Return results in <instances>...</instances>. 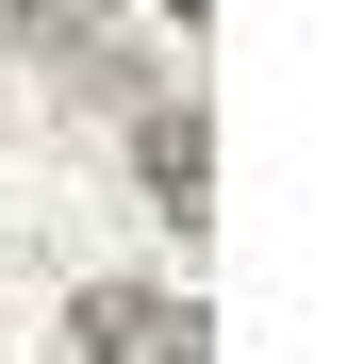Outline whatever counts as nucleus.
Masks as SVG:
<instances>
[{"instance_id":"f257e3e1","label":"nucleus","mask_w":364,"mask_h":364,"mask_svg":"<svg viewBox=\"0 0 364 364\" xmlns=\"http://www.w3.org/2000/svg\"><path fill=\"white\" fill-rule=\"evenodd\" d=\"M67 348H83V364H215V315L166 298V282H83Z\"/></svg>"},{"instance_id":"f03ea898","label":"nucleus","mask_w":364,"mask_h":364,"mask_svg":"<svg viewBox=\"0 0 364 364\" xmlns=\"http://www.w3.org/2000/svg\"><path fill=\"white\" fill-rule=\"evenodd\" d=\"M166 17H182V33H199V0H166Z\"/></svg>"}]
</instances>
